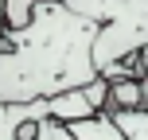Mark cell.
I'll return each instance as SVG.
<instances>
[{
	"label": "cell",
	"instance_id": "obj_1",
	"mask_svg": "<svg viewBox=\"0 0 148 140\" xmlns=\"http://www.w3.org/2000/svg\"><path fill=\"white\" fill-rule=\"evenodd\" d=\"M97 23L66 4H39L23 27L0 31V105H27L82 89L97 78Z\"/></svg>",
	"mask_w": 148,
	"mask_h": 140
},
{
	"label": "cell",
	"instance_id": "obj_2",
	"mask_svg": "<svg viewBox=\"0 0 148 140\" xmlns=\"http://www.w3.org/2000/svg\"><path fill=\"white\" fill-rule=\"evenodd\" d=\"M74 16L97 23L94 66L105 70L148 47V0H62Z\"/></svg>",
	"mask_w": 148,
	"mask_h": 140
},
{
	"label": "cell",
	"instance_id": "obj_3",
	"mask_svg": "<svg viewBox=\"0 0 148 140\" xmlns=\"http://www.w3.org/2000/svg\"><path fill=\"white\" fill-rule=\"evenodd\" d=\"M86 117H94V105L86 101V94L82 89H66V94H59V97H51L47 101V121H55V125H78V121H86Z\"/></svg>",
	"mask_w": 148,
	"mask_h": 140
},
{
	"label": "cell",
	"instance_id": "obj_4",
	"mask_svg": "<svg viewBox=\"0 0 148 140\" xmlns=\"http://www.w3.org/2000/svg\"><path fill=\"white\" fill-rule=\"evenodd\" d=\"M47 121V101H27V105H0V140H16L23 125Z\"/></svg>",
	"mask_w": 148,
	"mask_h": 140
},
{
	"label": "cell",
	"instance_id": "obj_5",
	"mask_svg": "<svg viewBox=\"0 0 148 140\" xmlns=\"http://www.w3.org/2000/svg\"><path fill=\"white\" fill-rule=\"evenodd\" d=\"M70 136H74V140H125V136H121V128L113 125L109 113H94V117L70 125Z\"/></svg>",
	"mask_w": 148,
	"mask_h": 140
},
{
	"label": "cell",
	"instance_id": "obj_6",
	"mask_svg": "<svg viewBox=\"0 0 148 140\" xmlns=\"http://www.w3.org/2000/svg\"><path fill=\"white\" fill-rule=\"evenodd\" d=\"M117 109H144V101H140V78L109 82V101H105L101 113H117Z\"/></svg>",
	"mask_w": 148,
	"mask_h": 140
},
{
	"label": "cell",
	"instance_id": "obj_7",
	"mask_svg": "<svg viewBox=\"0 0 148 140\" xmlns=\"http://www.w3.org/2000/svg\"><path fill=\"white\" fill-rule=\"evenodd\" d=\"M109 117L125 140H148V109H117Z\"/></svg>",
	"mask_w": 148,
	"mask_h": 140
},
{
	"label": "cell",
	"instance_id": "obj_8",
	"mask_svg": "<svg viewBox=\"0 0 148 140\" xmlns=\"http://www.w3.org/2000/svg\"><path fill=\"white\" fill-rule=\"evenodd\" d=\"M39 4H62V0H4V12H8V27H23L27 16L35 12Z\"/></svg>",
	"mask_w": 148,
	"mask_h": 140
},
{
	"label": "cell",
	"instance_id": "obj_9",
	"mask_svg": "<svg viewBox=\"0 0 148 140\" xmlns=\"http://www.w3.org/2000/svg\"><path fill=\"white\" fill-rule=\"evenodd\" d=\"M82 94H86V101L94 105V113H101V109H105V101H109V82L97 74L90 86H82Z\"/></svg>",
	"mask_w": 148,
	"mask_h": 140
},
{
	"label": "cell",
	"instance_id": "obj_10",
	"mask_svg": "<svg viewBox=\"0 0 148 140\" xmlns=\"http://www.w3.org/2000/svg\"><path fill=\"white\" fill-rule=\"evenodd\" d=\"M35 140H74L66 125H55V121H39L35 125Z\"/></svg>",
	"mask_w": 148,
	"mask_h": 140
},
{
	"label": "cell",
	"instance_id": "obj_11",
	"mask_svg": "<svg viewBox=\"0 0 148 140\" xmlns=\"http://www.w3.org/2000/svg\"><path fill=\"white\" fill-rule=\"evenodd\" d=\"M136 59H140V78H148V47H144L140 55H136Z\"/></svg>",
	"mask_w": 148,
	"mask_h": 140
},
{
	"label": "cell",
	"instance_id": "obj_12",
	"mask_svg": "<svg viewBox=\"0 0 148 140\" xmlns=\"http://www.w3.org/2000/svg\"><path fill=\"white\" fill-rule=\"evenodd\" d=\"M8 27V12H4V0H0V31Z\"/></svg>",
	"mask_w": 148,
	"mask_h": 140
}]
</instances>
